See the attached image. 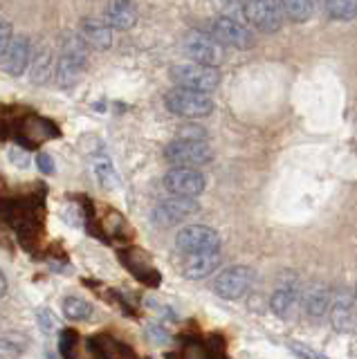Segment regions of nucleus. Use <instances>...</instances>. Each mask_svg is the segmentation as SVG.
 <instances>
[{"label": "nucleus", "instance_id": "4468645a", "mask_svg": "<svg viewBox=\"0 0 357 359\" xmlns=\"http://www.w3.org/2000/svg\"><path fill=\"white\" fill-rule=\"evenodd\" d=\"M106 20L115 29H130L137 22V9L133 0H110L106 7Z\"/></svg>", "mask_w": 357, "mask_h": 359}, {"label": "nucleus", "instance_id": "b1692460", "mask_svg": "<svg viewBox=\"0 0 357 359\" xmlns=\"http://www.w3.org/2000/svg\"><path fill=\"white\" fill-rule=\"evenodd\" d=\"M214 5L218 7L220 16H229V18H236V20L245 18L241 0H214Z\"/></svg>", "mask_w": 357, "mask_h": 359}, {"label": "nucleus", "instance_id": "7c9ffc66", "mask_svg": "<svg viewBox=\"0 0 357 359\" xmlns=\"http://www.w3.org/2000/svg\"><path fill=\"white\" fill-rule=\"evenodd\" d=\"M292 348H295V351H297L299 355H304V357H321L319 353H312V351H304V348H299V344H297V341L292 344Z\"/></svg>", "mask_w": 357, "mask_h": 359}, {"label": "nucleus", "instance_id": "c756f323", "mask_svg": "<svg viewBox=\"0 0 357 359\" xmlns=\"http://www.w3.org/2000/svg\"><path fill=\"white\" fill-rule=\"evenodd\" d=\"M36 164H39V168L43 173H54V162H52V157L50 155H46V153H41L39 157H36Z\"/></svg>", "mask_w": 357, "mask_h": 359}, {"label": "nucleus", "instance_id": "bb28decb", "mask_svg": "<svg viewBox=\"0 0 357 359\" xmlns=\"http://www.w3.org/2000/svg\"><path fill=\"white\" fill-rule=\"evenodd\" d=\"M7 157H9V162L18 164L20 168H27L29 166V155H27V151L20 149V146H12V149L7 151Z\"/></svg>", "mask_w": 357, "mask_h": 359}, {"label": "nucleus", "instance_id": "cd10ccee", "mask_svg": "<svg viewBox=\"0 0 357 359\" xmlns=\"http://www.w3.org/2000/svg\"><path fill=\"white\" fill-rule=\"evenodd\" d=\"M74 344H76V332L74 330H63L61 332V355L70 357L74 353Z\"/></svg>", "mask_w": 357, "mask_h": 359}, {"label": "nucleus", "instance_id": "4be33fe9", "mask_svg": "<svg viewBox=\"0 0 357 359\" xmlns=\"http://www.w3.org/2000/svg\"><path fill=\"white\" fill-rule=\"evenodd\" d=\"M63 314L70 321H86L93 314V308H90V303L79 297H68V299H63Z\"/></svg>", "mask_w": 357, "mask_h": 359}, {"label": "nucleus", "instance_id": "f3484780", "mask_svg": "<svg viewBox=\"0 0 357 359\" xmlns=\"http://www.w3.org/2000/svg\"><path fill=\"white\" fill-rule=\"evenodd\" d=\"M32 81L34 83H46L52 76V52L48 45H41V48L32 56Z\"/></svg>", "mask_w": 357, "mask_h": 359}, {"label": "nucleus", "instance_id": "2eb2a0df", "mask_svg": "<svg viewBox=\"0 0 357 359\" xmlns=\"http://www.w3.org/2000/svg\"><path fill=\"white\" fill-rule=\"evenodd\" d=\"M83 39L88 45H93L97 50H108L113 45V25L108 20H86L83 22Z\"/></svg>", "mask_w": 357, "mask_h": 359}, {"label": "nucleus", "instance_id": "f257e3e1", "mask_svg": "<svg viewBox=\"0 0 357 359\" xmlns=\"http://www.w3.org/2000/svg\"><path fill=\"white\" fill-rule=\"evenodd\" d=\"M86 63H88V41L79 36V34L65 36L57 63V83L61 88H72L81 79Z\"/></svg>", "mask_w": 357, "mask_h": 359}, {"label": "nucleus", "instance_id": "0eeeda50", "mask_svg": "<svg viewBox=\"0 0 357 359\" xmlns=\"http://www.w3.org/2000/svg\"><path fill=\"white\" fill-rule=\"evenodd\" d=\"M175 247L182 254H196V252H211L220 250V236L205 224H189L180 229L175 236Z\"/></svg>", "mask_w": 357, "mask_h": 359}, {"label": "nucleus", "instance_id": "7ed1b4c3", "mask_svg": "<svg viewBox=\"0 0 357 359\" xmlns=\"http://www.w3.org/2000/svg\"><path fill=\"white\" fill-rule=\"evenodd\" d=\"M166 162L173 166H191L200 168L214 160V151L205 140H196V137H180L171 142L164 149Z\"/></svg>", "mask_w": 357, "mask_h": 359}, {"label": "nucleus", "instance_id": "6e6552de", "mask_svg": "<svg viewBox=\"0 0 357 359\" xmlns=\"http://www.w3.org/2000/svg\"><path fill=\"white\" fill-rule=\"evenodd\" d=\"M205 187H207L205 175L191 166H173L171 171L164 175V189L173 196L196 198L203 194Z\"/></svg>", "mask_w": 357, "mask_h": 359}, {"label": "nucleus", "instance_id": "9b49d317", "mask_svg": "<svg viewBox=\"0 0 357 359\" xmlns=\"http://www.w3.org/2000/svg\"><path fill=\"white\" fill-rule=\"evenodd\" d=\"M184 52L187 56H191L196 63H205V65H220L222 63V45L207 34H189L184 41Z\"/></svg>", "mask_w": 357, "mask_h": 359}, {"label": "nucleus", "instance_id": "ddd939ff", "mask_svg": "<svg viewBox=\"0 0 357 359\" xmlns=\"http://www.w3.org/2000/svg\"><path fill=\"white\" fill-rule=\"evenodd\" d=\"M220 265V250L211 252H196V254H184V276L187 278H207L211 272H216Z\"/></svg>", "mask_w": 357, "mask_h": 359}, {"label": "nucleus", "instance_id": "2f4dec72", "mask_svg": "<svg viewBox=\"0 0 357 359\" xmlns=\"http://www.w3.org/2000/svg\"><path fill=\"white\" fill-rule=\"evenodd\" d=\"M5 292H7V280H5L3 272H0V299L5 297Z\"/></svg>", "mask_w": 357, "mask_h": 359}, {"label": "nucleus", "instance_id": "473e14b6", "mask_svg": "<svg viewBox=\"0 0 357 359\" xmlns=\"http://www.w3.org/2000/svg\"><path fill=\"white\" fill-rule=\"evenodd\" d=\"M315 3H317V0H315Z\"/></svg>", "mask_w": 357, "mask_h": 359}, {"label": "nucleus", "instance_id": "aec40b11", "mask_svg": "<svg viewBox=\"0 0 357 359\" xmlns=\"http://www.w3.org/2000/svg\"><path fill=\"white\" fill-rule=\"evenodd\" d=\"M332 20H353L357 16V0H321Z\"/></svg>", "mask_w": 357, "mask_h": 359}, {"label": "nucleus", "instance_id": "72a5a7b5", "mask_svg": "<svg viewBox=\"0 0 357 359\" xmlns=\"http://www.w3.org/2000/svg\"><path fill=\"white\" fill-rule=\"evenodd\" d=\"M355 292H357V290H355Z\"/></svg>", "mask_w": 357, "mask_h": 359}, {"label": "nucleus", "instance_id": "20e7f679", "mask_svg": "<svg viewBox=\"0 0 357 359\" xmlns=\"http://www.w3.org/2000/svg\"><path fill=\"white\" fill-rule=\"evenodd\" d=\"M171 81L182 88H194L200 93H214L220 86V74L214 65L205 63H177L171 67Z\"/></svg>", "mask_w": 357, "mask_h": 359}, {"label": "nucleus", "instance_id": "423d86ee", "mask_svg": "<svg viewBox=\"0 0 357 359\" xmlns=\"http://www.w3.org/2000/svg\"><path fill=\"white\" fill-rule=\"evenodd\" d=\"M209 34L220 45H227V48H234V50H250L254 45L252 32L243 25V20L229 18V16H218L211 22Z\"/></svg>", "mask_w": 357, "mask_h": 359}, {"label": "nucleus", "instance_id": "6ab92c4d", "mask_svg": "<svg viewBox=\"0 0 357 359\" xmlns=\"http://www.w3.org/2000/svg\"><path fill=\"white\" fill-rule=\"evenodd\" d=\"M295 306H297V287H278L270 299V308L278 317H288Z\"/></svg>", "mask_w": 357, "mask_h": 359}, {"label": "nucleus", "instance_id": "f8f14e48", "mask_svg": "<svg viewBox=\"0 0 357 359\" xmlns=\"http://www.w3.org/2000/svg\"><path fill=\"white\" fill-rule=\"evenodd\" d=\"M32 63V43L27 36H16L9 43L7 52L0 56V67L9 76H20Z\"/></svg>", "mask_w": 357, "mask_h": 359}, {"label": "nucleus", "instance_id": "1a4fd4ad", "mask_svg": "<svg viewBox=\"0 0 357 359\" xmlns=\"http://www.w3.org/2000/svg\"><path fill=\"white\" fill-rule=\"evenodd\" d=\"M200 211V205L189 196H173L162 200L158 207L153 211V218H155V224H160V227H171V224H177L182 222L184 218L194 216V213Z\"/></svg>", "mask_w": 357, "mask_h": 359}, {"label": "nucleus", "instance_id": "39448f33", "mask_svg": "<svg viewBox=\"0 0 357 359\" xmlns=\"http://www.w3.org/2000/svg\"><path fill=\"white\" fill-rule=\"evenodd\" d=\"M245 20L259 32L274 34L283 27V7L281 0H243Z\"/></svg>", "mask_w": 357, "mask_h": 359}, {"label": "nucleus", "instance_id": "a211bd4d", "mask_svg": "<svg viewBox=\"0 0 357 359\" xmlns=\"http://www.w3.org/2000/svg\"><path fill=\"white\" fill-rule=\"evenodd\" d=\"M304 308L310 317H321V314H326V310L330 308V299H328L326 287L312 285L304 297Z\"/></svg>", "mask_w": 357, "mask_h": 359}, {"label": "nucleus", "instance_id": "412c9836", "mask_svg": "<svg viewBox=\"0 0 357 359\" xmlns=\"http://www.w3.org/2000/svg\"><path fill=\"white\" fill-rule=\"evenodd\" d=\"M281 7L285 16H290L295 22H306L312 16L315 0H281Z\"/></svg>", "mask_w": 357, "mask_h": 359}, {"label": "nucleus", "instance_id": "c85d7f7f", "mask_svg": "<svg viewBox=\"0 0 357 359\" xmlns=\"http://www.w3.org/2000/svg\"><path fill=\"white\" fill-rule=\"evenodd\" d=\"M18 348H16V344H12L9 339H3L0 337V359H9V357H18Z\"/></svg>", "mask_w": 357, "mask_h": 359}, {"label": "nucleus", "instance_id": "dca6fc26", "mask_svg": "<svg viewBox=\"0 0 357 359\" xmlns=\"http://www.w3.org/2000/svg\"><path fill=\"white\" fill-rule=\"evenodd\" d=\"M330 321L337 330H351L355 325V310H353V303L351 299H342L337 297L332 301L330 306Z\"/></svg>", "mask_w": 357, "mask_h": 359}, {"label": "nucleus", "instance_id": "a878e982", "mask_svg": "<svg viewBox=\"0 0 357 359\" xmlns=\"http://www.w3.org/2000/svg\"><path fill=\"white\" fill-rule=\"evenodd\" d=\"M12 39H14V29H12V25H9L7 20L0 18V56H3V54L7 52V48H9V43H12Z\"/></svg>", "mask_w": 357, "mask_h": 359}, {"label": "nucleus", "instance_id": "393cba45", "mask_svg": "<svg viewBox=\"0 0 357 359\" xmlns=\"http://www.w3.org/2000/svg\"><path fill=\"white\" fill-rule=\"evenodd\" d=\"M36 319H39V325H41V330L43 332H54V330H59V319L54 317V312L48 310V308H41L36 312Z\"/></svg>", "mask_w": 357, "mask_h": 359}, {"label": "nucleus", "instance_id": "9d476101", "mask_svg": "<svg viewBox=\"0 0 357 359\" xmlns=\"http://www.w3.org/2000/svg\"><path fill=\"white\" fill-rule=\"evenodd\" d=\"M252 280H254V272L250 267H245V265L229 267L225 272L218 274L214 290L218 297L227 299V301H236L248 294V290L252 287Z\"/></svg>", "mask_w": 357, "mask_h": 359}, {"label": "nucleus", "instance_id": "f03ea898", "mask_svg": "<svg viewBox=\"0 0 357 359\" xmlns=\"http://www.w3.org/2000/svg\"><path fill=\"white\" fill-rule=\"evenodd\" d=\"M164 104L169 108V112L187 119L209 117L214 112V101L209 99L207 93H200V90L194 88H182V86H175L171 93H166Z\"/></svg>", "mask_w": 357, "mask_h": 359}, {"label": "nucleus", "instance_id": "5701e85b", "mask_svg": "<svg viewBox=\"0 0 357 359\" xmlns=\"http://www.w3.org/2000/svg\"><path fill=\"white\" fill-rule=\"evenodd\" d=\"M95 175L106 189H117L119 187V175L108 160H97L95 162Z\"/></svg>", "mask_w": 357, "mask_h": 359}]
</instances>
